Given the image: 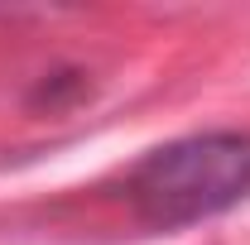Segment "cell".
<instances>
[{"mask_svg": "<svg viewBox=\"0 0 250 245\" xmlns=\"http://www.w3.org/2000/svg\"><path fill=\"white\" fill-rule=\"evenodd\" d=\"M130 207L154 231L197 226L250 197V135L212 130L149 149L130 168Z\"/></svg>", "mask_w": 250, "mask_h": 245, "instance_id": "obj_1", "label": "cell"}]
</instances>
